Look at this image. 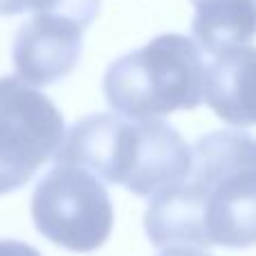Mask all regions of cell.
Segmentation results:
<instances>
[{
  "instance_id": "1",
  "label": "cell",
  "mask_w": 256,
  "mask_h": 256,
  "mask_svg": "<svg viewBox=\"0 0 256 256\" xmlns=\"http://www.w3.org/2000/svg\"><path fill=\"white\" fill-rule=\"evenodd\" d=\"M144 230L155 248L256 245V137L234 128L200 137L186 178L150 198Z\"/></svg>"
},
{
  "instance_id": "2",
  "label": "cell",
  "mask_w": 256,
  "mask_h": 256,
  "mask_svg": "<svg viewBox=\"0 0 256 256\" xmlns=\"http://www.w3.org/2000/svg\"><path fill=\"white\" fill-rule=\"evenodd\" d=\"M56 164H76L135 196H155L191 168V146L162 120L97 112L66 132Z\"/></svg>"
},
{
  "instance_id": "3",
  "label": "cell",
  "mask_w": 256,
  "mask_h": 256,
  "mask_svg": "<svg viewBox=\"0 0 256 256\" xmlns=\"http://www.w3.org/2000/svg\"><path fill=\"white\" fill-rule=\"evenodd\" d=\"M204 76L207 61L194 38L160 34L108 66L104 97L124 117L158 120L198 108L204 102Z\"/></svg>"
},
{
  "instance_id": "4",
  "label": "cell",
  "mask_w": 256,
  "mask_h": 256,
  "mask_svg": "<svg viewBox=\"0 0 256 256\" xmlns=\"http://www.w3.org/2000/svg\"><path fill=\"white\" fill-rule=\"evenodd\" d=\"M32 220L38 234L70 252H94L112 232V202L92 171L56 164L36 184Z\"/></svg>"
},
{
  "instance_id": "5",
  "label": "cell",
  "mask_w": 256,
  "mask_h": 256,
  "mask_svg": "<svg viewBox=\"0 0 256 256\" xmlns=\"http://www.w3.org/2000/svg\"><path fill=\"white\" fill-rule=\"evenodd\" d=\"M63 140L66 122L52 99L18 76H0V196L25 186Z\"/></svg>"
},
{
  "instance_id": "6",
  "label": "cell",
  "mask_w": 256,
  "mask_h": 256,
  "mask_svg": "<svg viewBox=\"0 0 256 256\" xmlns=\"http://www.w3.org/2000/svg\"><path fill=\"white\" fill-rule=\"evenodd\" d=\"M84 48V27L70 18L34 14L14 38L12 61L18 79L30 86H50L76 68Z\"/></svg>"
},
{
  "instance_id": "7",
  "label": "cell",
  "mask_w": 256,
  "mask_h": 256,
  "mask_svg": "<svg viewBox=\"0 0 256 256\" xmlns=\"http://www.w3.org/2000/svg\"><path fill=\"white\" fill-rule=\"evenodd\" d=\"M204 102L232 126H256V48L240 45L212 56Z\"/></svg>"
},
{
  "instance_id": "8",
  "label": "cell",
  "mask_w": 256,
  "mask_h": 256,
  "mask_svg": "<svg viewBox=\"0 0 256 256\" xmlns=\"http://www.w3.org/2000/svg\"><path fill=\"white\" fill-rule=\"evenodd\" d=\"M191 4L196 7L191 32L204 54L216 56L254 40L256 0H191Z\"/></svg>"
},
{
  "instance_id": "9",
  "label": "cell",
  "mask_w": 256,
  "mask_h": 256,
  "mask_svg": "<svg viewBox=\"0 0 256 256\" xmlns=\"http://www.w3.org/2000/svg\"><path fill=\"white\" fill-rule=\"evenodd\" d=\"M99 7L102 0H25V12L70 18L84 30L99 16Z\"/></svg>"
},
{
  "instance_id": "10",
  "label": "cell",
  "mask_w": 256,
  "mask_h": 256,
  "mask_svg": "<svg viewBox=\"0 0 256 256\" xmlns=\"http://www.w3.org/2000/svg\"><path fill=\"white\" fill-rule=\"evenodd\" d=\"M0 256H43L36 248L20 240H12V238H2L0 240Z\"/></svg>"
},
{
  "instance_id": "11",
  "label": "cell",
  "mask_w": 256,
  "mask_h": 256,
  "mask_svg": "<svg viewBox=\"0 0 256 256\" xmlns=\"http://www.w3.org/2000/svg\"><path fill=\"white\" fill-rule=\"evenodd\" d=\"M160 256H212L202 250H196V248H189V245H171L168 250H164Z\"/></svg>"
},
{
  "instance_id": "12",
  "label": "cell",
  "mask_w": 256,
  "mask_h": 256,
  "mask_svg": "<svg viewBox=\"0 0 256 256\" xmlns=\"http://www.w3.org/2000/svg\"><path fill=\"white\" fill-rule=\"evenodd\" d=\"M25 14V0H0V16Z\"/></svg>"
}]
</instances>
